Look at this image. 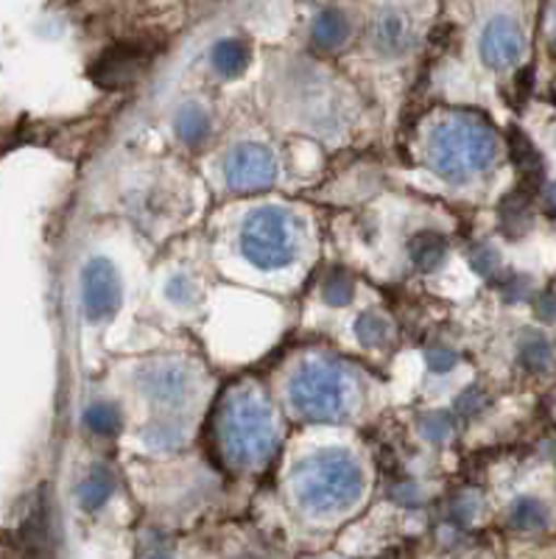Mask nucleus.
Segmentation results:
<instances>
[{"mask_svg": "<svg viewBox=\"0 0 556 559\" xmlns=\"http://www.w3.org/2000/svg\"><path fill=\"white\" fill-rule=\"evenodd\" d=\"M509 146H512L514 166L523 174L525 182H537V179H543V157L537 154V148L531 146V140L525 138V134L512 132Z\"/></svg>", "mask_w": 556, "mask_h": 559, "instance_id": "nucleus-17", "label": "nucleus"}, {"mask_svg": "<svg viewBox=\"0 0 556 559\" xmlns=\"http://www.w3.org/2000/svg\"><path fill=\"white\" fill-rule=\"evenodd\" d=\"M470 263H473V269L478 274H493L495 269H498L500 258L493 247H487V243H478L475 249H470Z\"/></svg>", "mask_w": 556, "mask_h": 559, "instance_id": "nucleus-27", "label": "nucleus"}, {"mask_svg": "<svg viewBox=\"0 0 556 559\" xmlns=\"http://www.w3.org/2000/svg\"><path fill=\"white\" fill-rule=\"evenodd\" d=\"M419 428H423V437L428 442H437V445H442V442H448L453 437V419L442 412H434L428 417H423V426Z\"/></svg>", "mask_w": 556, "mask_h": 559, "instance_id": "nucleus-25", "label": "nucleus"}, {"mask_svg": "<svg viewBox=\"0 0 556 559\" xmlns=\"http://www.w3.org/2000/svg\"><path fill=\"white\" fill-rule=\"evenodd\" d=\"M500 218H504V229L509 236H514V224H520V233H523L529 227V199L523 193L506 197V202L500 204Z\"/></svg>", "mask_w": 556, "mask_h": 559, "instance_id": "nucleus-23", "label": "nucleus"}, {"mask_svg": "<svg viewBox=\"0 0 556 559\" xmlns=\"http://www.w3.org/2000/svg\"><path fill=\"white\" fill-rule=\"evenodd\" d=\"M375 48L386 57H398L411 45V26L405 23V17L394 12H383L378 20H375L372 28Z\"/></svg>", "mask_w": 556, "mask_h": 559, "instance_id": "nucleus-11", "label": "nucleus"}, {"mask_svg": "<svg viewBox=\"0 0 556 559\" xmlns=\"http://www.w3.org/2000/svg\"><path fill=\"white\" fill-rule=\"evenodd\" d=\"M154 53H157L154 43H143V39L118 43L95 59L90 68V79L104 90H123L146 73Z\"/></svg>", "mask_w": 556, "mask_h": 559, "instance_id": "nucleus-6", "label": "nucleus"}, {"mask_svg": "<svg viewBox=\"0 0 556 559\" xmlns=\"http://www.w3.org/2000/svg\"><path fill=\"white\" fill-rule=\"evenodd\" d=\"M165 294H168V299H171V302H177V306H193L199 297L197 286H193L188 277H182V274H177V277L168 283Z\"/></svg>", "mask_w": 556, "mask_h": 559, "instance_id": "nucleus-26", "label": "nucleus"}, {"mask_svg": "<svg viewBox=\"0 0 556 559\" xmlns=\"http://www.w3.org/2000/svg\"><path fill=\"white\" fill-rule=\"evenodd\" d=\"M411 261L417 263L419 269H437L448 254V243L437 233H419L414 241H411Z\"/></svg>", "mask_w": 556, "mask_h": 559, "instance_id": "nucleus-18", "label": "nucleus"}, {"mask_svg": "<svg viewBox=\"0 0 556 559\" xmlns=\"http://www.w3.org/2000/svg\"><path fill=\"white\" fill-rule=\"evenodd\" d=\"M509 526L518 532H540L548 526V507L537 498H520L509 509Z\"/></svg>", "mask_w": 556, "mask_h": 559, "instance_id": "nucleus-15", "label": "nucleus"}, {"mask_svg": "<svg viewBox=\"0 0 556 559\" xmlns=\"http://www.w3.org/2000/svg\"><path fill=\"white\" fill-rule=\"evenodd\" d=\"M140 386L146 389L152 401L163 403V406H182L190 401L193 394V378L185 367L179 364H152L140 372Z\"/></svg>", "mask_w": 556, "mask_h": 559, "instance_id": "nucleus-9", "label": "nucleus"}, {"mask_svg": "<svg viewBox=\"0 0 556 559\" xmlns=\"http://www.w3.org/2000/svg\"><path fill=\"white\" fill-rule=\"evenodd\" d=\"M146 559H171V557H168V554H159V551H154V554H149Z\"/></svg>", "mask_w": 556, "mask_h": 559, "instance_id": "nucleus-35", "label": "nucleus"}, {"mask_svg": "<svg viewBox=\"0 0 556 559\" xmlns=\"http://www.w3.org/2000/svg\"><path fill=\"white\" fill-rule=\"evenodd\" d=\"M292 403L305 419L314 423H335L350 412L347 378L328 361L303 364L292 381Z\"/></svg>", "mask_w": 556, "mask_h": 559, "instance_id": "nucleus-3", "label": "nucleus"}, {"mask_svg": "<svg viewBox=\"0 0 556 559\" xmlns=\"http://www.w3.org/2000/svg\"><path fill=\"white\" fill-rule=\"evenodd\" d=\"M498 143L487 123L475 121L470 115H453L442 127H437L430 140V159L439 174L448 179H468L493 166Z\"/></svg>", "mask_w": 556, "mask_h": 559, "instance_id": "nucleus-1", "label": "nucleus"}, {"mask_svg": "<svg viewBox=\"0 0 556 559\" xmlns=\"http://www.w3.org/2000/svg\"><path fill=\"white\" fill-rule=\"evenodd\" d=\"M392 496H394V501L398 503H403V507H414V503L419 501V496H417V487H414V484H398V487L392 489Z\"/></svg>", "mask_w": 556, "mask_h": 559, "instance_id": "nucleus-31", "label": "nucleus"}, {"mask_svg": "<svg viewBox=\"0 0 556 559\" xmlns=\"http://www.w3.org/2000/svg\"><path fill=\"white\" fill-rule=\"evenodd\" d=\"M484 406H487V394L478 392V389H468V392L456 401V414L473 417V414H478Z\"/></svg>", "mask_w": 556, "mask_h": 559, "instance_id": "nucleus-28", "label": "nucleus"}, {"mask_svg": "<svg viewBox=\"0 0 556 559\" xmlns=\"http://www.w3.org/2000/svg\"><path fill=\"white\" fill-rule=\"evenodd\" d=\"M537 317L545 322H556V294H545L537 302Z\"/></svg>", "mask_w": 556, "mask_h": 559, "instance_id": "nucleus-32", "label": "nucleus"}, {"mask_svg": "<svg viewBox=\"0 0 556 559\" xmlns=\"http://www.w3.org/2000/svg\"><path fill=\"white\" fill-rule=\"evenodd\" d=\"M425 361H428V367L434 369V372H450V369L456 367V361H459V358H456L453 349L434 347V349H428V356H425Z\"/></svg>", "mask_w": 556, "mask_h": 559, "instance_id": "nucleus-30", "label": "nucleus"}, {"mask_svg": "<svg viewBox=\"0 0 556 559\" xmlns=\"http://www.w3.org/2000/svg\"><path fill=\"white\" fill-rule=\"evenodd\" d=\"M380 559H411V557H409V551L398 548V551H389V554H386V557H380Z\"/></svg>", "mask_w": 556, "mask_h": 559, "instance_id": "nucleus-34", "label": "nucleus"}, {"mask_svg": "<svg viewBox=\"0 0 556 559\" xmlns=\"http://www.w3.org/2000/svg\"><path fill=\"white\" fill-rule=\"evenodd\" d=\"M120 419H123L120 417V408L109 401H98L84 408V426L95 437H113V433H118Z\"/></svg>", "mask_w": 556, "mask_h": 559, "instance_id": "nucleus-19", "label": "nucleus"}, {"mask_svg": "<svg viewBox=\"0 0 556 559\" xmlns=\"http://www.w3.org/2000/svg\"><path fill=\"white\" fill-rule=\"evenodd\" d=\"M520 364L529 372H543L551 364V344L548 338L540 336V333H529L520 342Z\"/></svg>", "mask_w": 556, "mask_h": 559, "instance_id": "nucleus-20", "label": "nucleus"}, {"mask_svg": "<svg viewBox=\"0 0 556 559\" xmlns=\"http://www.w3.org/2000/svg\"><path fill=\"white\" fill-rule=\"evenodd\" d=\"M82 302L90 322L109 319L120 306V277L104 258H93L82 272Z\"/></svg>", "mask_w": 556, "mask_h": 559, "instance_id": "nucleus-7", "label": "nucleus"}, {"mask_svg": "<svg viewBox=\"0 0 556 559\" xmlns=\"http://www.w3.org/2000/svg\"><path fill=\"white\" fill-rule=\"evenodd\" d=\"M249 59H252V51H249V45L244 39H222L210 53L215 73H222L227 79L240 76L247 70Z\"/></svg>", "mask_w": 556, "mask_h": 559, "instance_id": "nucleus-12", "label": "nucleus"}, {"mask_svg": "<svg viewBox=\"0 0 556 559\" xmlns=\"http://www.w3.org/2000/svg\"><path fill=\"white\" fill-rule=\"evenodd\" d=\"M274 442L272 417L263 403L252 394L235 397L229 408H224L222 448L235 464H252L269 456Z\"/></svg>", "mask_w": 556, "mask_h": 559, "instance_id": "nucleus-4", "label": "nucleus"}, {"mask_svg": "<svg viewBox=\"0 0 556 559\" xmlns=\"http://www.w3.org/2000/svg\"><path fill=\"white\" fill-rule=\"evenodd\" d=\"M113 489H115L113 476H109L104 467H93V471L87 473V478L79 484L76 498H79V503H82V509L95 512V509H102L104 503L113 498Z\"/></svg>", "mask_w": 556, "mask_h": 559, "instance_id": "nucleus-14", "label": "nucleus"}, {"mask_svg": "<svg viewBox=\"0 0 556 559\" xmlns=\"http://www.w3.org/2000/svg\"><path fill=\"white\" fill-rule=\"evenodd\" d=\"M554 32H556V7H554Z\"/></svg>", "mask_w": 556, "mask_h": 559, "instance_id": "nucleus-36", "label": "nucleus"}, {"mask_svg": "<svg viewBox=\"0 0 556 559\" xmlns=\"http://www.w3.org/2000/svg\"><path fill=\"white\" fill-rule=\"evenodd\" d=\"M174 129H177L179 140L188 143V146H199L202 140H208L210 134V118L202 107L197 104H188V107L179 109L177 121H174Z\"/></svg>", "mask_w": 556, "mask_h": 559, "instance_id": "nucleus-16", "label": "nucleus"}, {"mask_svg": "<svg viewBox=\"0 0 556 559\" xmlns=\"http://www.w3.org/2000/svg\"><path fill=\"white\" fill-rule=\"evenodd\" d=\"M355 333H358L360 344H367V347H375V344H380L386 338V333H389V322H386L380 313L375 311H367L360 313L358 322H355Z\"/></svg>", "mask_w": 556, "mask_h": 559, "instance_id": "nucleus-24", "label": "nucleus"}, {"mask_svg": "<svg viewBox=\"0 0 556 559\" xmlns=\"http://www.w3.org/2000/svg\"><path fill=\"white\" fill-rule=\"evenodd\" d=\"M355 294V283L344 269H333L322 280V299L328 306H347Z\"/></svg>", "mask_w": 556, "mask_h": 559, "instance_id": "nucleus-22", "label": "nucleus"}, {"mask_svg": "<svg viewBox=\"0 0 556 559\" xmlns=\"http://www.w3.org/2000/svg\"><path fill=\"white\" fill-rule=\"evenodd\" d=\"M240 249L258 269H280L297 254L294 218L280 207H260L240 227Z\"/></svg>", "mask_w": 556, "mask_h": 559, "instance_id": "nucleus-5", "label": "nucleus"}, {"mask_svg": "<svg viewBox=\"0 0 556 559\" xmlns=\"http://www.w3.org/2000/svg\"><path fill=\"white\" fill-rule=\"evenodd\" d=\"M143 439H146V445L171 451V448H177L185 439V428L179 426L177 419H154L152 426L143 431Z\"/></svg>", "mask_w": 556, "mask_h": 559, "instance_id": "nucleus-21", "label": "nucleus"}, {"mask_svg": "<svg viewBox=\"0 0 556 559\" xmlns=\"http://www.w3.org/2000/svg\"><path fill=\"white\" fill-rule=\"evenodd\" d=\"M523 32H520L518 23H512L509 17H495L493 23L484 28V37H481V57H484L487 64H493V68L514 64L523 57Z\"/></svg>", "mask_w": 556, "mask_h": 559, "instance_id": "nucleus-10", "label": "nucleus"}, {"mask_svg": "<svg viewBox=\"0 0 556 559\" xmlns=\"http://www.w3.org/2000/svg\"><path fill=\"white\" fill-rule=\"evenodd\" d=\"M274 157L269 148L255 146V143H244V146L233 148L229 157L224 159V179L235 191H258L265 185L274 182Z\"/></svg>", "mask_w": 556, "mask_h": 559, "instance_id": "nucleus-8", "label": "nucleus"}, {"mask_svg": "<svg viewBox=\"0 0 556 559\" xmlns=\"http://www.w3.org/2000/svg\"><path fill=\"white\" fill-rule=\"evenodd\" d=\"M545 207H548V213L556 216V182H551L548 191H545Z\"/></svg>", "mask_w": 556, "mask_h": 559, "instance_id": "nucleus-33", "label": "nucleus"}, {"mask_svg": "<svg viewBox=\"0 0 556 559\" xmlns=\"http://www.w3.org/2000/svg\"><path fill=\"white\" fill-rule=\"evenodd\" d=\"M294 484L299 501L314 512H335L350 507L358 501L364 489L358 464L353 462V456L339 451H324L299 464Z\"/></svg>", "mask_w": 556, "mask_h": 559, "instance_id": "nucleus-2", "label": "nucleus"}, {"mask_svg": "<svg viewBox=\"0 0 556 559\" xmlns=\"http://www.w3.org/2000/svg\"><path fill=\"white\" fill-rule=\"evenodd\" d=\"M314 43L319 48H339L350 37V20L342 9H322L314 20Z\"/></svg>", "mask_w": 556, "mask_h": 559, "instance_id": "nucleus-13", "label": "nucleus"}, {"mask_svg": "<svg viewBox=\"0 0 556 559\" xmlns=\"http://www.w3.org/2000/svg\"><path fill=\"white\" fill-rule=\"evenodd\" d=\"M475 509H478V498H475V496H456L453 501H450L448 512H450V518H453V521L464 523V521H470V518L475 515Z\"/></svg>", "mask_w": 556, "mask_h": 559, "instance_id": "nucleus-29", "label": "nucleus"}]
</instances>
